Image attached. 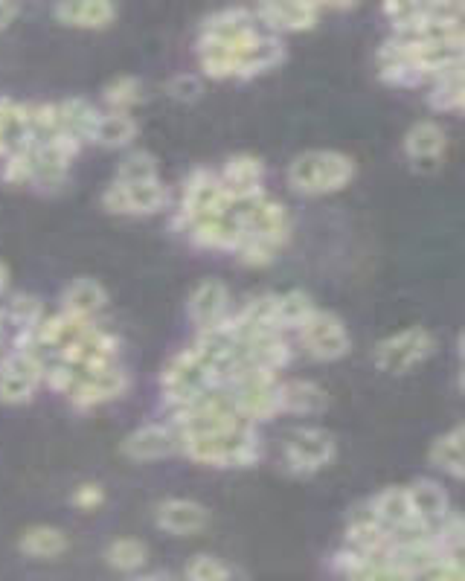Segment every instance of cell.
Segmentation results:
<instances>
[{
    "label": "cell",
    "instance_id": "1",
    "mask_svg": "<svg viewBox=\"0 0 465 581\" xmlns=\"http://www.w3.org/2000/svg\"><path fill=\"white\" fill-rule=\"evenodd\" d=\"M285 59V50L277 38H268L256 30L245 9H224L204 24L201 38V64L207 76H253L265 73Z\"/></svg>",
    "mask_w": 465,
    "mask_h": 581
},
{
    "label": "cell",
    "instance_id": "2",
    "mask_svg": "<svg viewBox=\"0 0 465 581\" xmlns=\"http://www.w3.org/2000/svg\"><path fill=\"white\" fill-rule=\"evenodd\" d=\"M181 448L195 462L221 465V468H230V465L245 468V465L262 457V448L256 442V433L250 428V422L233 425V428L210 430V433L181 436Z\"/></svg>",
    "mask_w": 465,
    "mask_h": 581
},
{
    "label": "cell",
    "instance_id": "3",
    "mask_svg": "<svg viewBox=\"0 0 465 581\" xmlns=\"http://www.w3.org/2000/svg\"><path fill=\"white\" fill-rule=\"evenodd\" d=\"M355 178V160L341 152H306L297 154L288 166V184L303 195L338 192Z\"/></svg>",
    "mask_w": 465,
    "mask_h": 581
},
{
    "label": "cell",
    "instance_id": "4",
    "mask_svg": "<svg viewBox=\"0 0 465 581\" xmlns=\"http://www.w3.org/2000/svg\"><path fill=\"white\" fill-rule=\"evenodd\" d=\"M233 384V407L239 410V416H245L248 422L253 419H268L279 413V381L271 372H239L236 378H230Z\"/></svg>",
    "mask_w": 465,
    "mask_h": 581
},
{
    "label": "cell",
    "instance_id": "5",
    "mask_svg": "<svg viewBox=\"0 0 465 581\" xmlns=\"http://www.w3.org/2000/svg\"><path fill=\"white\" fill-rule=\"evenodd\" d=\"M431 352H434V335L422 326H413V329H404L399 335L387 337L375 349V364L384 372L404 375L413 367H419L422 361H428Z\"/></svg>",
    "mask_w": 465,
    "mask_h": 581
},
{
    "label": "cell",
    "instance_id": "6",
    "mask_svg": "<svg viewBox=\"0 0 465 581\" xmlns=\"http://www.w3.org/2000/svg\"><path fill=\"white\" fill-rule=\"evenodd\" d=\"M213 375L210 369L198 361V355L192 349H186L181 355H175L169 361V367L163 369L160 375V387H163V396L169 398L175 407H181L186 401H192L195 396L213 390Z\"/></svg>",
    "mask_w": 465,
    "mask_h": 581
},
{
    "label": "cell",
    "instance_id": "7",
    "mask_svg": "<svg viewBox=\"0 0 465 581\" xmlns=\"http://www.w3.org/2000/svg\"><path fill=\"white\" fill-rule=\"evenodd\" d=\"M300 329H303V340L309 352L320 361H338L349 352V332L341 317L329 311H314Z\"/></svg>",
    "mask_w": 465,
    "mask_h": 581
},
{
    "label": "cell",
    "instance_id": "8",
    "mask_svg": "<svg viewBox=\"0 0 465 581\" xmlns=\"http://www.w3.org/2000/svg\"><path fill=\"white\" fill-rule=\"evenodd\" d=\"M169 201V189L152 181V184H111L102 195V204L111 213L125 215H152L160 213Z\"/></svg>",
    "mask_w": 465,
    "mask_h": 581
},
{
    "label": "cell",
    "instance_id": "9",
    "mask_svg": "<svg viewBox=\"0 0 465 581\" xmlns=\"http://www.w3.org/2000/svg\"><path fill=\"white\" fill-rule=\"evenodd\" d=\"M285 459H288L291 471H297V474L320 471L335 459V439H332V433L320 428L297 430L285 445Z\"/></svg>",
    "mask_w": 465,
    "mask_h": 581
},
{
    "label": "cell",
    "instance_id": "10",
    "mask_svg": "<svg viewBox=\"0 0 465 581\" xmlns=\"http://www.w3.org/2000/svg\"><path fill=\"white\" fill-rule=\"evenodd\" d=\"M41 378V361L32 352H15L0 367V401L21 404L30 401Z\"/></svg>",
    "mask_w": 465,
    "mask_h": 581
},
{
    "label": "cell",
    "instance_id": "11",
    "mask_svg": "<svg viewBox=\"0 0 465 581\" xmlns=\"http://www.w3.org/2000/svg\"><path fill=\"white\" fill-rule=\"evenodd\" d=\"M230 210V195L224 192V186L213 175H195L189 184H186L184 195V215L195 224L201 218H213Z\"/></svg>",
    "mask_w": 465,
    "mask_h": 581
},
{
    "label": "cell",
    "instance_id": "12",
    "mask_svg": "<svg viewBox=\"0 0 465 581\" xmlns=\"http://www.w3.org/2000/svg\"><path fill=\"white\" fill-rule=\"evenodd\" d=\"M178 448H181V433L175 428H166V425H146V428H137L123 442L125 457L140 459V462H146V459L172 457Z\"/></svg>",
    "mask_w": 465,
    "mask_h": 581
},
{
    "label": "cell",
    "instance_id": "13",
    "mask_svg": "<svg viewBox=\"0 0 465 581\" xmlns=\"http://www.w3.org/2000/svg\"><path fill=\"white\" fill-rule=\"evenodd\" d=\"M262 178H265L262 160H256L250 154H239V157L227 160L224 175L218 181H221L224 192L230 195V204H233V201H248L253 195H262Z\"/></svg>",
    "mask_w": 465,
    "mask_h": 581
},
{
    "label": "cell",
    "instance_id": "14",
    "mask_svg": "<svg viewBox=\"0 0 465 581\" xmlns=\"http://www.w3.org/2000/svg\"><path fill=\"white\" fill-rule=\"evenodd\" d=\"M128 390V375L120 367H105L93 372L88 378H82L73 390L70 398L79 407H96V404H108L114 398H120Z\"/></svg>",
    "mask_w": 465,
    "mask_h": 581
},
{
    "label": "cell",
    "instance_id": "15",
    "mask_svg": "<svg viewBox=\"0 0 465 581\" xmlns=\"http://www.w3.org/2000/svg\"><path fill=\"white\" fill-rule=\"evenodd\" d=\"M207 509L195 500H166L157 506V526L169 535H195L207 526Z\"/></svg>",
    "mask_w": 465,
    "mask_h": 581
},
{
    "label": "cell",
    "instance_id": "16",
    "mask_svg": "<svg viewBox=\"0 0 465 581\" xmlns=\"http://www.w3.org/2000/svg\"><path fill=\"white\" fill-rule=\"evenodd\" d=\"M227 303H230V294H227V285L218 282V279H204L192 300H189V314L192 320L201 326V329H210V326H218L227 314Z\"/></svg>",
    "mask_w": 465,
    "mask_h": 581
},
{
    "label": "cell",
    "instance_id": "17",
    "mask_svg": "<svg viewBox=\"0 0 465 581\" xmlns=\"http://www.w3.org/2000/svg\"><path fill=\"white\" fill-rule=\"evenodd\" d=\"M407 503H410V512L413 518L425 526H439L445 518H451L448 512V494L439 489L431 480H419L413 486H407Z\"/></svg>",
    "mask_w": 465,
    "mask_h": 581
},
{
    "label": "cell",
    "instance_id": "18",
    "mask_svg": "<svg viewBox=\"0 0 465 581\" xmlns=\"http://www.w3.org/2000/svg\"><path fill=\"white\" fill-rule=\"evenodd\" d=\"M445 143H448V137H445L442 125H436L434 120H422V123H416L407 131L404 152L416 166H431L442 157Z\"/></svg>",
    "mask_w": 465,
    "mask_h": 581
},
{
    "label": "cell",
    "instance_id": "19",
    "mask_svg": "<svg viewBox=\"0 0 465 581\" xmlns=\"http://www.w3.org/2000/svg\"><path fill=\"white\" fill-rule=\"evenodd\" d=\"M53 12H56V18H59L62 24H67V27H79V30H105V27L117 18L114 3H105V0L59 3Z\"/></svg>",
    "mask_w": 465,
    "mask_h": 581
},
{
    "label": "cell",
    "instance_id": "20",
    "mask_svg": "<svg viewBox=\"0 0 465 581\" xmlns=\"http://www.w3.org/2000/svg\"><path fill=\"white\" fill-rule=\"evenodd\" d=\"M317 6L314 3H268L256 9V18L265 21L271 30H311L317 24Z\"/></svg>",
    "mask_w": 465,
    "mask_h": 581
},
{
    "label": "cell",
    "instance_id": "21",
    "mask_svg": "<svg viewBox=\"0 0 465 581\" xmlns=\"http://www.w3.org/2000/svg\"><path fill=\"white\" fill-rule=\"evenodd\" d=\"M370 512L387 532H396V529L416 523L413 512H410V503H407V491L399 489V486L381 491L370 503Z\"/></svg>",
    "mask_w": 465,
    "mask_h": 581
},
{
    "label": "cell",
    "instance_id": "22",
    "mask_svg": "<svg viewBox=\"0 0 465 581\" xmlns=\"http://www.w3.org/2000/svg\"><path fill=\"white\" fill-rule=\"evenodd\" d=\"M96 123H99V111L88 99H67L59 105V131L73 137L76 143L93 140Z\"/></svg>",
    "mask_w": 465,
    "mask_h": 581
},
{
    "label": "cell",
    "instance_id": "23",
    "mask_svg": "<svg viewBox=\"0 0 465 581\" xmlns=\"http://www.w3.org/2000/svg\"><path fill=\"white\" fill-rule=\"evenodd\" d=\"M105 306H108V294L96 279H76L64 291V314H73L79 320H91Z\"/></svg>",
    "mask_w": 465,
    "mask_h": 581
},
{
    "label": "cell",
    "instance_id": "24",
    "mask_svg": "<svg viewBox=\"0 0 465 581\" xmlns=\"http://www.w3.org/2000/svg\"><path fill=\"white\" fill-rule=\"evenodd\" d=\"M326 404H329V396L311 381H285V384H279V410L320 413Z\"/></svg>",
    "mask_w": 465,
    "mask_h": 581
},
{
    "label": "cell",
    "instance_id": "25",
    "mask_svg": "<svg viewBox=\"0 0 465 581\" xmlns=\"http://www.w3.org/2000/svg\"><path fill=\"white\" fill-rule=\"evenodd\" d=\"M134 137H137V123L125 111L99 114V123L93 131V143H102L105 149H120V146H128Z\"/></svg>",
    "mask_w": 465,
    "mask_h": 581
},
{
    "label": "cell",
    "instance_id": "26",
    "mask_svg": "<svg viewBox=\"0 0 465 581\" xmlns=\"http://www.w3.org/2000/svg\"><path fill=\"white\" fill-rule=\"evenodd\" d=\"M18 547L30 558H56L67 550V535L56 526H32L21 535Z\"/></svg>",
    "mask_w": 465,
    "mask_h": 581
},
{
    "label": "cell",
    "instance_id": "27",
    "mask_svg": "<svg viewBox=\"0 0 465 581\" xmlns=\"http://www.w3.org/2000/svg\"><path fill=\"white\" fill-rule=\"evenodd\" d=\"M463 428H454L451 433H442L439 439H436L434 445H431V462H434L436 468H442L445 474H451V477H457V480H463Z\"/></svg>",
    "mask_w": 465,
    "mask_h": 581
},
{
    "label": "cell",
    "instance_id": "28",
    "mask_svg": "<svg viewBox=\"0 0 465 581\" xmlns=\"http://www.w3.org/2000/svg\"><path fill=\"white\" fill-rule=\"evenodd\" d=\"M314 311H317V308H314V303H311L303 291L279 294V297H274V326H277L279 332L288 329V326H291V329H300Z\"/></svg>",
    "mask_w": 465,
    "mask_h": 581
},
{
    "label": "cell",
    "instance_id": "29",
    "mask_svg": "<svg viewBox=\"0 0 465 581\" xmlns=\"http://www.w3.org/2000/svg\"><path fill=\"white\" fill-rule=\"evenodd\" d=\"M105 561H108L114 570L131 573V570H140V567L149 561V550H146V544L137 541V538H120V541H114V544L105 550Z\"/></svg>",
    "mask_w": 465,
    "mask_h": 581
},
{
    "label": "cell",
    "instance_id": "30",
    "mask_svg": "<svg viewBox=\"0 0 465 581\" xmlns=\"http://www.w3.org/2000/svg\"><path fill=\"white\" fill-rule=\"evenodd\" d=\"M152 181H157V160L152 154L134 152L120 163L114 184H152Z\"/></svg>",
    "mask_w": 465,
    "mask_h": 581
},
{
    "label": "cell",
    "instance_id": "31",
    "mask_svg": "<svg viewBox=\"0 0 465 581\" xmlns=\"http://www.w3.org/2000/svg\"><path fill=\"white\" fill-rule=\"evenodd\" d=\"M431 102L439 111H454L463 105V73L460 70H451L445 76L436 79V88L431 93Z\"/></svg>",
    "mask_w": 465,
    "mask_h": 581
},
{
    "label": "cell",
    "instance_id": "32",
    "mask_svg": "<svg viewBox=\"0 0 465 581\" xmlns=\"http://www.w3.org/2000/svg\"><path fill=\"white\" fill-rule=\"evenodd\" d=\"M105 99H108L117 111H123V108L137 105V102L143 99V85H140V79H134V76H120V79H114V82L105 88Z\"/></svg>",
    "mask_w": 465,
    "mask_h": 581
},
{
    "label": "cell",
    "instance_id": "33",
    "mask_svg": "<svg viewBox=\"0 0 465 581\" xmlns=\"http://www.w3.org/2000/svg\"><path fill=\"white\" fill-rule=\"evenodd\" d=\"M186 581H230V570L213 555H195L186 567Z\"/></svg>",
    "mask_w": 465,
    "mask_h": 581
},
{
    "label": "cell",
    "instance_id": "34",
    "mask_svg": "<svg viewBox=\"0 0 465 581\" xmlns=\"http://www.w3.org/2000/svg\"><path fill=\"white\" fill-rule=\"evenodd\" d=\"M169 93L175 96V99H184V102H189V99H195L198 93H201V82L195 79V76H175L172 82H169Z\"/></svg>",
    "mask_w": 465,
    "mask_h": 581
},
{
    "label": "cell",
    "instance_id": "35",
    "mask_svg": "<svg viewBox=\"0 0 465 581\" xmlns=\"http://www.w3.org/2000/svg\"><path fill=\"white\" fill-rule=\"evenodd\" d=\"M105 500V491L99 489V486H93V483H88V486H79V489L73 491V506H79V509H96L99 503Z\"/></svg>",
    "mask_w": 465,
    "mask_h": 581
},
{
    "label": "cell",
    "instance_id": "36",
    "mask_svg": "<svg viewBox=\"0 0 465 581\" xmlns=\"http://www.w3.org/2000/svg\"><path fill=\"white\" fill-rule=\"evenodd\" d=\"M38 311H41L38 300H30V297H18V300H15V317H18L21 323H27V326L35 323Z\"/></svg>",
    "mask_w": 465,
    "mask_h": 581
},
{
    "label": "cell",
    "instance_id": "37",
    "mask_svg": "<svg viewBox=\"0 0 465 581\" xmlns=\"http://www.w3.org/2000/svg\"><path fill=\"white\" fill-rule=\"evenodd\" d=\"M15 15H18V6H12V3H0V27H6Z\"/></svg>",
    "mask_w": 465,
    "mask_h": 581
},
{
    "label": "cell",
    "instance_id": "38",
    "mask_svg": "<svg viewBox=\"0 0 465 581\" xmlns=\"http://www.w3.org/2000/svg\"><path fill=\"white\" fill-rule=\"evenodd\" d=\"M131 581H175L172 576H166V573H149V576H137V579Z\"/></svg>",
    "mask_w": 465,
    "mask_h": 581
},
{
    "label": "cell",
    "instance_id": "39",
    "mask_svg": "<svg viewBox=\"0 0 465 581\" xmlns=\"http://www.w3.org/2000/svg\"><path fill=\"white\" fill-rule=\"evenodd\" d=\"M3 285H6V268L0 265V288H3Z\"/></svg>",
    "mask_w": 465,
    "mask_h": 581
},
{
    "label": "cell",
    "instance_id": "40",
    "mask_svg": "<svg viewBox=\"0 0 465 581\" xmlns=\"http://www.w3.org/2000/svg\"><path fill=\"white\" fill-rule=\"evenodd\" d=\"M6 146H9V143H6V137H3V134H0V154L6 152Z\"/></svg>",
    "mask_w": 465,
    "mask_h": 581
}]
</instances>
